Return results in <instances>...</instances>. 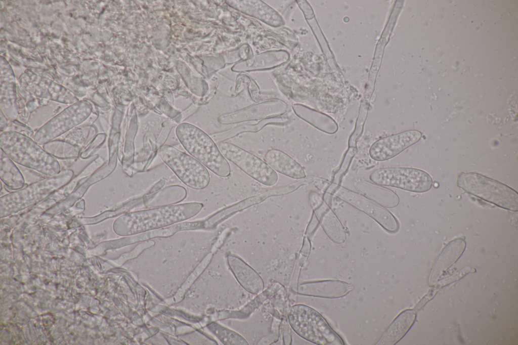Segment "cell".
I'll return each mask as SVG.
<instances>
[{
  "instance_id": "1",
  "label": "cell",
  "mask_w": 518,
  "mask_h": 345,
  "mask_svg": "<svg viewBox=\"0 0 518 345\" xmlns=\"http://www.w3.org/2000/svg\"><path fill=\"white\" fill-rule=\"evenodd\" d=\"M203 206L201 203L189 202L130 212L116 219L114 228L119 234L130 235L165 227L195 216Z\"/></svg>"
},
{
  "instance_id": "2",
  "label": "cell",
  "mask_w": 518,
  "mask_h": 345,
  "mask_svg": "<svg viewBox=\"0 0 518 345\" xmlns=\"http://www.w3.org/2000/svg\"><path fill=\"white\" fill-rule=\"evenodd\" d=\"M0 146L17 163L49 177L59 174L60 165L32 138L14 131H5L0 137Z\"/></svg>"
},
{
  "instance_id": "3",
  "label": "cell",
  "mask_w": 518,
  "mask_h": 345,
  "mask_svg": "<svg viewBox=\"0 0 518 345\" xmlns=\"http://www.w3.org/2000/svg\"><path fill=\"white\" fill-rule=\"evenodd\" d=\"M176 136L185 150L214 174L227 178L231 167L213 140L204 131L188 123L180 124Z\"/></svg>"
},
{
  "instance_id": "4",
  "label": "cell",
  "mask_w": 518,
  "mask_h": 345,
  "mask_svg": "<svg viewBox=\"0 0 518 345\" xmlns=\"http://www.w3.org/2000/svg\"><path fill=\"white\" fill-rule=\"evenodd\" d=\"M288 322L303 338L320 345H343L341 337L315 309L302 304L293 306L288 313Z\"/></svg>"
},
{
  "instance_id": "5",
  "label": "cell",
  "mask_w": 518,
  "mask_h": 345,
  "mask_svg": "<svg viewBox=\"0 0 518 345\" xmlns=\"http://www.w3.org/2000/svg\"><path fill=\"white\" fill-rule=\"evenodd\" d=\"M457 185L467 193L501 208L517 211V193L498 181L473 172L460 174Z\"/></svg>"
},
{
  "instance_id": "6",
  "label": "cell",
  "mask_w": 518,
  "mask_h": 345,
  "mask_svg": "<svg viewBox=\"0 0 518 345\" xmlns=\"http://www.w3.org/2000/svg\"><path fill=\"white\" fill-rule=\"evenodd\" d=\"M159 153L163 161L186 186L200 190L208 185L210 175L207 168L191 155L167 145L162 146Z\"/></svg>"
},
{
  "instance_id": "7",
  "label": "cell",
  "mask_w": 518,
  "mask_h": 345,
  "mask_svg": "<svg viewBox=\"0 0 518 345\" xmlns=\"http://www.w3.org/2000/svg\"><path fill=\"white\" fill-rule=\"evenodd\" d=\"M374 183L417 193L428 191L433 180L426 172L408 167H391L375 169L370 175Z\"/></svg>"
},
{
  "instance_id": "8",
  "label": "cell",
  "mask_w": 518,
  "mask_h": 345,
  "mask_svg": "<svg viewBox=\"0 0 518 345\" xmlns=\"http://www.w3.org/2000/svg\"><path fill=\"white\" fill-rule=\"evenodd\" d=\"M218 147L227 159L262 184L271 186L277 182L278 177L277 172L265 161L253 154L226 141L220 142Z\"/></svg>"
},
{
  "instance_id": "9",
  "label": "cell",
  "mask_w": 518,
  "mask_h": 345,
  "mask_svg": "<svg viewBox=\"0 0 518 345\" xmlns=\"http://www.w3.org/2000/svg\"><path fill=\"white\" fill-rule=\"evenodd\" d=\"M91 111L88 103L81 102L74 104L37 130L33 140L40 145L53 140L85 121Z\"/></svg>"
},
{
  "instance_id": "10",
  "label": "cell",
  "mask_w": 518,
  "mask_h": 345,
  "mask_svg": "<svg viewBox=\"0 0 518 345\" xmlns=\"http://www.w3.org/2000/svg\"><path fill=\"white\" fill-rule=\"evenodd\" d=\"M340 199L367 213L375 220L386 231L394 233L399 228L395 217L382 206L364 195L344 188H339L335 193Z\"/></svg>"
},
{
  "instance_id": "11",
  "label": "cell",
  "mask_w": 518,
  "mask_h": 345,
  "mask_svg": "<svg viewBox=\"0 0 518 345\" xmlns=\"http://www.w3.org/2000/svg\"><path fill=\"white\" fill-rule=\"evenodd\" d=\"M421 136L418 131L408 130L381 138L371 145L369 155L378 161L390 159L417 143Z\"/></svg>"
},
{
  "instance_id": "12",
  "label": "cell",
  "mask_w": 518,
  "mask_h": 345,
  "mask_svg": "<svg viewBox=\"0 0 518 345\" xmlns=\"http://www.w3.org/2000/svg\"><path fill=\"white\" fill-rule=\"evenodd\" d=\"M227 260L231 271L243 288L253 294H258L262 291L263 281L252 268L232 254H228Z\"/></svg>"
},
{
  "instance_id": "13",
  "label": "cell",
  "mask_w": 518,
  "mask_h": 345,
  "mask_svg": "<svg viewBox=\"0 0 518 345\" xmlns=\"http://www.w3.org/2000/svg\"><path fill=\"white\" fill-rule=\"evenodd\" d=\"M265 161L276 172L292 179H301L306 176L301 165L280 150H268L265 154Z\"/></svg>"
},
{
  "instance_id": "14",
  "label": "cell",
  "mask_w": 518,
  "mask_h": 345,
  "mask_svg": "<svg viewBox=\"0 0 518 345\" xmlns=\"http://www.w3.org/2000/svg\"><path fill=\"white\" fill-rule=\"evenodd\" d=\"M305 285L307 294L327 298L343 297L354 288L351 284L337 280H322Z\"/></svg>"
},
{
  "instance_id": "15",
  "label": "cell",
  "mask_w": 518,
  "mask_h": 345,
  "mask_svg": "<svg viewBox=\"0 0 518 345\" xmlns=\"http://www.w3.org/2000/svg\"><path fill=\"white\" fill-rule=\"evenodd\" d=\"M415 318L416 312L413 310H406L401 312L392 321L377 344H396L410 329Z\"/></svg>"
},
{
  "instance_id": "16",
  "label": "cell",
  "mask_w": 518,
  "mask_h": 345,
  "mask_svg": "<svg viewBox=\"0 0 518 345\" xmlns=\"http://www.w3.org/2000/svg\"><path fill=\"white\" fill-rule=\"evenodd\" d=\"M316 213L329 238L336 243H343L347 237L345 231L332 209L322 201L317 207Z\"/></svg>"
},
{
  "instance_id": "17",
  "label": "cell",
  "mask_w": 518,
  "mask_h": 345,
  "mask_svg": "<svg viewBox=\"0 0 518 345\" xmlns=\"http://www.w3.org/2000/svg\"><path fill=\"white\" fill-rule=\"evenodd\" d=\"M465 242L461 238L450 242L442 250L434 265L430 278L433 280L455 263L465 248Z\"/></svg>"
},
{
  "instance_id": "18",
  "label": "cell",
  "mask_w": 518,
  "mask_h": 345,
  "mask_svg": "<svg viewBox=\"0 0 518 345\" xmlns=\"http://www.w3.org/2000/svg\"><path fill=\"white\" fill-rule=\"evenodd\" d=\"M1 178L5 184L12 190H18L24 187L25 180L21 172L13 160L1 149Z\"/></svg>"
},
{
  "instance_id": "19",
  "label": "cell",
  "mask_w": 518,
  "mask_h": 345,
  "mask_svg": "<svg viewBox=\"0 0 518 345\" xmlns=\"http://www.w3.org/2000/svg\"><path fill=\"white\" fill-rule=\"evenodd\" d=\"M362 183L365 186L363 183ZM368 185L370 188V190L365 186L367 187L366 189L358 185H357L358 189L363 193L364 196L370 198L369 199L381 206L387 207H394L398 204L399 197L392 191L372 184H368Z\"/></svg>"
},
{
  "instance_id": "20",
  "label": "cell",
  "mask_w": 518,
  "mask_h": 345,
  "mask_svg": "<svg viewBox=\"0 0 518 345\" xmlns=\"http://www.w3.org/2000/svg\"><path fill=\"white\" fill-rule=\"evenodd\" d=\"M43 148L55 158L64 160L76 159L80 148L64 140H53L43 145Z\"/></svg>"
},
{
  "instance_id": "21",
  "label": "cell",
  "mask_w": 518,
  "mask_h": 345,
  "mask_svg": "<svg viewBox=\"0 0 518 345\" xmlns=\"http://www.w3.org/2000/svg\"><path fill=\"white\" fill-rule=\"evenodd\" d=\"M97 133V130L95 126L83 125L75 127L63 140L77 146L82 151L93 140Z\"/></svg>"
},
{
  "instance_id": "22",
  "label": "cell",
  "mask_w": 518,
  "mask_h": 345,
  "mask_svg": "<svg viewBox=\"0 0 518 345\" xmlns=\"http://www.w3.org/2000/svg\"><path fill=\"white\" fill-rule=\"evenodd\" d=\"M212 331L218 338L226 345L248 344L247 341L238 333L217 323L211 326Z\"/></svg>"
},
{
  "instance_id": "23",
  "label": "cell",
  "mask_w": 518,
  "mask_h": 345,
  "mask_svg": "<svg viewBox=\"0 0 518 345\" xmlns=\"http://www.w3.org/2000/svg\"><path fill=\"white\" fill-rule=\"evenodd\" d=\"M276 122H279V121H276L273 119H268L262 120L256 124H242L223 132L222 134L223 136V139L222 140H225L230 138H233L243 133L257 132L262 130L264 126L275 122L277 123Z\"/></svg>"
},
{
  "instance_id": "24",
  "label": "cell",
  "mask_w": 518,
  "mask_h": 345,
  "mask_svg": "<svg viewBox=\"0 0 518 345\" xmlns=\"http://www.w3.org/2000/svg\"><path fill=\"white\" fill-rule=\"evenodd\" d=\"M105 140V135L100 134L96 135L91 143L80 152L82 158H87L93 155L100 147Z\"/></svg>"
},
{
  "instance_id": "25",
  "label": "cell",
  "mask_w": 518,
  "mask_h": 345,
  "mask_svg": "<svg viewBox=\"0 0 518 345\" xmlns=\"http://www.w3.org/2000/svg\"><path fill=\"white\" fill-rule=\"evenodd\" d=\"M6 131H14L33 139L35 133L33 130L25 124L17 120L11 121Z\"/></svg>"
},
{
  "instance_id": "26",
  "label": "cell",
  "mask_w": 518,
  "mask_h": 345,
  "mask_svg": "<svg viewBox=\"0 0 518 345\" xmlns=\"http://www.w3.org/2000/svg\"><path fill=\"white\" fill-rule=\"evenodd\" d=\"M9 125V123L6 117L2 113L1 115V124H0V130L1 132H5L6 131Z\"/></svg>"
}]
</instances>
